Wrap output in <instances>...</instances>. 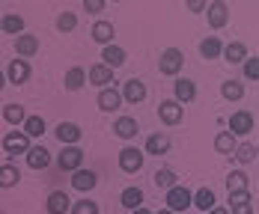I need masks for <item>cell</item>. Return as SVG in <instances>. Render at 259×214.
Returning <instances> with one entry per match:
<instances>
[{
	"mask_svg": "<svg viewBox=\"0 0 259 214\" xmlns=\"http://www.w3.org/2000/svg\"><path fill=\"white\" fill-rule=\"evenodd\" d=\"M125 98H122V92H116L113 86H102V92H99V110L104 113H113V110H119Z\"/></svg>",
	"mask_w": 259,
	"mask_h": 214,
	"instance_id": "9",
	"label": "cell"
},
{
	"mask_svg": "<svg viewBox=\"0 0 259 214\" xmlns=\"http://www.w3.org/2000/svg\"><path fill=\"white\" fill-rule=\"evenodd\" d=\"M113 134H116L119 140H134V137L140 134V125H137L134 116H119V119L113 122Z\"/></svg>",
	"mask_w": 259,
	"mask_h": 214,
	"instance_id": "11",
	"label": "cell"
},
{
	"mask_svg": "<svg viewBox=\"0 0 259 214\" xmlns=\"http://www.w3.org/2000/svg\"><path fill=\"white\" fill-rule=\"evenodd\" d=\"M214 149L221 152V155H233L235 149H238V143H235V134L233 131H221L214 137Z\"/></svg>",
	"mask_w": 259,
	"mask_h": 214,
	"instance_id": "30",
	"label": "cell"
},
{
	"mask_svg": "<svg viewBox=\"0 0 259 214\" xmlns=\"http://www.w3.org/2000/svg\"><path fill=\"white\" fill-rule=\"evenodd\" d=\"M63 83H66V89H69V92H78L80 86L87 83V72H83L80 66H75V69H69V72H66V80H63Z\"/></svg>",
	"mask_w": 259,
	"mask_h": 214,
	"instance_id": "32",
	"label": "cell"
},
{
	"mask_svg": "<svg viewBox=\"0 0 259 214\" xmlns=\"http://www.w3.org/2000/svg\"><path fill=\"white\" fill-rule=\"evenodd\" d=\"M170 152V137L167 134H152L149 140H146V155H167Z\"/></svg>",
	"mask_w": 259,
	"mask_h": 214,
	"instance_id": "22",
	"label": "cell"
},
{
	"mask_svg": "<svg viewBox=\"0 0 259 214\" xmlns=\"http://www.w3.org/2000/svg\"><path fill=\"white\" fill-rule=\"evenodd\" d=\"M256 155H259V149L253 143H238V149L233 152V158L238 164H250V161H256Z\"/></svg>",
	"mask_w": 259,
	"mask_h": 214,
	"instance_id": "35",
	"label": "cell"
},
{
	"mask_svg": "<svg viewBox=\"0 0 259 214\" xmlns=\"http://www.w3.org/2000/svg\"><path fill=\"white\" fill-rule=\"evenodd\" d=\"M104 3H107V0H83V9L93 12V15H99V12L104 9Z\"/></svg>",
	"mask_w": 259,
	"mask_h": 214,
	"instance_id": "41",
	"label": "cell"
},
{
	"mask_svg": "<svg viewBox=\"0 0 259 214\" xmlns=\"http://www.w3.org/2000/svg\"><path fill=\"white\" fill-rule=\"evenodd\" d=\"M36 51H39V36H33V33L15 36V54L18 57H33Z\"/></svg>",
	"mask_w": 259,
	"mask_h": 214,
	"instance_id": "17",
	"label": "cell"
},
{
	"mask_svg": "<svg viewBox=\"0 0 259 214\" xmlns=\"http://www.w3.org/2000/svg\"><path fill=\"white\" fill-rule=\"evenodd\" d=\"M96 185H99V176H96L93 170H83V167H80V170H75V173H72V187H75V190H80V193L93 190Z\"/></svg>",
	"mask_w": 259,
	"mask_h": 214,
	"instance_id": "14",
	"label": "cell"
},
{
	"mask_svg": "<svg viewBox=\"0 0 259 214\" xmlns=\"http://www.w3.org/2000/svg\"><path fill=\"white\" fill-rule=\"evenodd\" d=\"M221 95H224L227 101H241V98H244V83H238V80H224V83H221Z\"/></svg>",
	"mask_w": 259,
	"mask_h": 214,
	"instance_id": "31",
	"label": "cell"
},
{
	"mask_svg": "<svg viewBox=\"0 0 259 214\" xmlns=\"http://www.w3.org/2000/svg\"><path fill=\"white\" fill-rule=\"evenodd\" d=\"M182 66H185V54L179 48H167V51H161V60H158V72L161 75H167V78H176L182 72Z\"/></svg>",
	"mask_w": 259,
	"mask_h": 214,
	"instance_id": "2",
	"label": "cell"
},
{
	"mask_svg": "<svg viewBox=\"0 0 259 214\" xmlns=\"http://www.w3.org/2000/svg\"><path fill=\"white\" fill-rule=\"evenodd\" d=\"M206 214H233V211H230V208H221V205H214V208H211V211H206Z\"/></svg>",
	"mask_w": 259,
	"mask_h": 214,
	"instance_id": "43",
	"label": "cell"
},
{
	"mask_svg": "<svg viewBox=\"0 0 259 214\" xmlns=\"http://www.w3.org/2000/svg\"><path fill=\"white\" fill-rule=\"evenodd\" d=\"M93 42H99V45H113V36H116V27L110 24V21H96L93 24Z\"/></svg>",
	"mask_w": 259,
	"mask_h": 214,
	"instance_id": "16",
	"label": "cell"
},
{
	"mask_svg": "<svg viewBox=\"0 0 259 214\" xmlns=\"http://www.w3.org/2000/svg\"><path fill=\"white\" fill-rule=\"evenodd\" d=\"M230 211L233 214H253V196H250V190L230 193Z\"/></svg>",
	"mask_w": 259,
	"mask_h": 214,
	"instance_id": "12",
	"label": "cell"
},
{
	"mask_svg": "<svg viewBox=\"0 0 259 214\" xmlns=\"http://www.w3.org/2000/svg\"><path fill=\"white\" fill-rule=\"evenodd\" d=\"M146 95H149V89H146V83L140 78H131L122 83V98L128 101V104H140V101H146Z\"/></svg>",
	"mask_w": 259,
	"mask_h": 214,
	"instance_id": "7",
	"label": "cell"
},
{
	"mask_svg": "<svg viewBox=\"0 0 259 214\" xmlns=\"http://www.w3.org/2000/svg\"><path fill=\"white\" fill-rule=\"evenodd\" d=\"M164 202H167V208H173L176 214L188 211V208L194 205V193H191L185 185H176V187H170V190H167V199H164Z\"/></svg>",
	"mask_w": 259,
	"mask_h": 214,
	"instance_id": "3",
	"label": "cell"
},
{
	"mask_svg": "<svg viewBox=\"0 0 259 214\" xmlns=\"http://www.w3.org/2000/svg\"><path fill=\"white\" fill-rule=\"evenodd\" d=\"M200 54H203V60H218V57H224V42L218 36H208L200 42Z\"/></svg>",
	"mask_w": 259,
	"mask_h": 214,
	"instance_id": "23",
	"label": "cell"
},
{
	"mask_svg": "<svg viewBox=\"0 0 259 214\" xmlns=\"http://www.w3.org/2000/svg\"><path fill=\"white\" fill-rule=\"evenodd\" d=\"M250 182H247V173L244 170H233L230 176H227V190L230 193H238V190H247Z\"/></svg>",
	"mask_w": 259,
	"mask_h": 214,
	"instance_id": "33",
	"label": "cell"
},
{
	"mask_svg": "<svg viewBox=\"0 0 259 214\" xmlns=\"http://www.w3.org/2000/svg\"><path fill=\"white\" fill-rule=\"evenodd\" d=\"M113 72H116V69H110L107 63H96V66L90 69V83H93V86H107V83H113Z\"/></svg>",
	"mask_w": 259,
	"mask_h": 214,
	"instance_id": "18",
	"label": "cell"
},
{
	"mask_svg": "<svg viewBox=\"0 0 259 214\" xmlns=\"http://www.w3.org/2000/svg\"><path fill=\"white\" fill-rule=\"evenodd\" d=\"M72 214H99V202H93V199L72 202Z\"/></svg>",
	"mask_w": 259,
	"mask_h": 214,
	"instance_id": "39",
	"label": "cell"
},
{
	"mask_svg": "<svg viewBox=\"0 0 259 214\" xmlns=\"http://www.w3.org/2000/svg\"><path fill=\"white\" fill-rule=\"evenodd\" d=\"M176 98H179L182 104L194 101V98H197V83L188 80V78H176Z\"/></svg>",
	"mask_w": 259,
	"mask_h": 214,
	"instance_id": "25",
	"label": "cell"
},
{
	"mask_svg": "<svg viewBox=\"0 0 259 214\" xmlns=\"http://www.w3.org/2000/svg\"><path fill=\"white\" fill-rule=\"evenodd\" d=\"M119 205H125L128 211L140 208V205H143V190H140V187H125V190L119 193Z\"/></svg>",
	"mask_w": 259,
	"mask_h": 214,
	"instance_id": "26",
	"label": "cell"
},
{
	"mask_svg": "<svg viewBox=\"0 0 259 214\" xmlns=\"http://www.w3.org/2000/svg\"><path fill=\"white\" fill-rule=\"evenodd\" d=\"M152 182H155V187H164V190H170V187L179 185V176H176L173 170H158L155 176H152Z\"/></svg>",
	"mask_w": 259,
	"mask_h": 214,
	"instance_id": "36",
	"label": "cell"
},
{
	"mask_svg": "<svg viewBox=\"0 0 259 214\" xmlns=\"http://www.w3.org/2000/svg\"><path fill=\"white\" fill-rule=\"evenodd\" d=\"M143 158H146V155H143V152H140V149H134V146H125V149H122V152H119V170H122V173H140V167H143Z\"/></svg>",
	"mask_w": 259,
	"mask_h": 214,
	"instance_id": "6",
	"label": "cell"
},
{
	"mask_svg": "<svg viewBox=\"0 0 259 214\" xmlns=\"http://www.w3.org/2000/svg\"><path fill=\"white\" fill-rule=\"evenodd\" d=\"M0 27H3V33H6V36H21V33H24V18H21V15H15V12H6Z\"/></svg>",
	"mask_w": 259,
	"mask_h": 214,
	"instance_id": "28",
	"label": "cell"
},
{
	"mask_svg": "<svg viewBox=\"0 0 259 214\" xmlns=\"http://www.w3.org/2000/svg\"><path fill=\"white\" fill-rule=\"evenodd\" d=\"M110 3H119V0H110Z\"/></svg>",
	"mask_w": 259,
	"mask_h": 214,
	"instance_id": "46",
	"label": "cell"
},
{
	"mask_svg": "<svg viewBox=\"0 0 259 214\" xmlns=\"http://www.w3.org/2000/svg\"><path fill=\"white\" fill-rule=\"evenodd\" d=\"M21 128L36 140V137H42V134H45V119H42V116H27V122L21 125Z\"/></svg>",
	"mask_w": 259,
	"mask_h": 214,
	"instance_id": "37",
	"label": "cell"
},
{
	"mask_svg": "<svg viewBox=\"0 0 259 214\" xmlns=\"http://www.w3.org/2000/svg\"><path fill=\"white\" fill-rule=\"evenodd\" d=\"M131 214H152V211H149V208H143V205H140V208H134V211H131Z\"/></svg>",
	"mask_w": 259,
	"mask_h": 214,
	"instance_id": "44",
	"label": "cell"
},
{
	"mask_svg": "<svg viewBox=\"0 0 259 214\" xmlns=\"http://www.w3.org/2000/svg\"><path fill=\"white\" fill-rule=\"evenodd\" d=\"M51 164V152L45 149V146H33L30 152H27V167L30 170H45Z\"/></svg>",
	"mask_w": 259,
	"mask_h": 214,
	"instance_id": "20",
	"label": "cell"
},
{
	"mask_svg": "<svg viewBox=\"0 0 259 214\" xmlns=\"http://www.w3.org/2000/svg\"><path fill=\"white\" fill-rule=\"evenodd\" d=\"M158 214H176V211H173V208H161Z\"/></svg>",
	"mask_w": 259,
	"mask_h": 214,
	"instance_id": "45",
	"label": "cell"
},
{
	"mask_svg": "<svg viewBox=\"0 0 259 214\" xmlns=\"http://www.w3.org/2000/svg\"><path fill=\"white\" fill-rule=\"evenodd\" d=\"M6 78H9V83H15V86L27 83L30 80V63L27 60H12L9 69H6Z\"/></svg>",
	"mask_w": 259,
	"mask_h": 214,
	"instance_id": "13",
	"label": "cell"
},
{
	"mask_svg": "<svg viewBox=\"0 0 259 214\" xmlns=\"http://www.w3.org/2000/svg\"><path fill=\"white\" fill-rule=\"evenodd\" d=\"M158 119H161L164 125H179L182 119H185V107H182L179 98L161 101V104H158Z\"/></svg>",
	"mask_w": 259,
	"mask_h": 214,
	"instance_id": "4",
	"label": "cell"
},
{
	"mask_svg": "<svg viewBox=\"0 0 259 214\" xmlns=\"http://www.w3.org/2000/svg\"><path fill=\"white\" fill-rule=\"evenodd\" d=\"M3 119H6L9 125H24L27 110L21 104H15V101H9V104H3Z\"/></svg>",
	"mask_w": 259,
	"mask_h": 214,
	"instance_id": "27",
	"label": "cell"
},
{
	"mask_svg": "<svg viewBox=\"0 0 259 214\" xmlns=\"http://www.w3.org/2000/svg\"><path fill=\"white\" fill-rule=\"evenodd\" d=\"M45 208H48V214H66L72 211V199L66 196V190H54L45 202Z\"/></svg>",
	"mask_w": 259,
	"mask_h": 214,
	"instance_id": "15",
	"label": "cell"
},
{
	"mask_svg": "<svg viewBox=\"0 0 259 214\" xmlns=\"http://www.w3.org/2000/svg\"><path fill=\"white\" fill-rule=\"evenodd\" d=\"M54 134H57V140H60L63 146H72V143L80 140V125H75V122H60Z\"/></svg>",
	"mask_w": 259,
	"mask_h": 214,
	"instance_id": "19",
	"label": "cell"
},
{
	"mask_svg": "<svg viewBox=\"0 0 259 214\" xmlns=\"http://www.w3.org/2000/svg\"><path fill=\"white\" fill-rule=\"evenodd\" d=\"M230 131L235 137H244V134L253 131V113L250 110H235L233 116H230Z\"/></svg>",
	"mask_w": 259,
	"mask_h": 214,
	"instance_id": "8",
	"label": "cell"
},
{
	"mask_svg": "<svg viewBox=\"0 0 259 214\" xmlns=\"http://www.w3.org/2000/svg\"><path fill=\"white\" fill-rule=\"evenodd\" d=\"M206 18H208V27L211 30H224L227 21H230V6L224 0H211L206 9Z\"/></svg>",
	"mask_w": 259,
	"mask_h": 214,
	"instance_id": "5",
	"label": "cell"
},
{
	"mask_svg": "<svg viewBox=\"0 0 259 214\" xmlns=\"http://www.w3.org/2000/svg\"><path fill=\"white\" fill-rule=\"evenodd\" d=\"M18 179H21V173H18V167H12L9 161L0 167V187H12L18 185Z\"/></svg>",
	"mask_w": 259,
	"mask_h": 214,
	"instance_id": "34",
	"label": "cell"
},
{
	"mask_svg": "<svg viewBox=\"0 0 259 214\" xmlns=\"http://www.w3.org/2000/svg\"><path fill=\"white\" fill-rule=\"evenodd\" d=\"M30 140H33V137H30L24 128H21V131H6L3 134V152H6V155H27V152L33 149Z\"/></svg>",
	"mask_w": 259,
	"mask_h": 214,
	"instance_id": "1",
	"label": "cell"
},
{
	"mask_svg": "<svg viewBox=\"0 0 259 214\" xmlns=\"http://www.w3.org/2000/svg\"><path fill=\"white\" fill-rule=\"evenodd\" d=\"M75 27H78V15L75 12H60L57 15V30L60 33H72Z\"/></svg>",
	"mask_w": 259,
	"mask_h": 214,
	"instance_id": "38",
	"label": "cell"
},
{
	"mask_svg": "<svg viewBox=\"0 0 259 214\" xmlns=\"http://www.w3.org/2000/svg\"><path fill=\"white\" fill-rule=\"evenodd\" d=\"M80 164H83V152H80L78 146H75V143H72V146H63V152H60V167L69 170V173H75V170H80Z\"/></svg>",
	"mask_w": 259,
	"mask_h": 214,
	"instance_id": "10",
	"label": "cell"
},
{
	"mask_svg": "<svg viewBox=\"0 0 259 214\" xmlns=\"http://www.w3.org/2000/svg\"><path fill=\"white\" fill-rule=\"evenodd\" d=\"M208 3L206 0H188V12H206Z\"/></svg>",
	"mask_w": 259,
	"mask_h": 214,
	"instance_id": "42",
	"label": "cell"
},
{
	"mask_svg": "<svg viewBox=\"0 0 259 214\" xmlns=\"http://www.w3.org/2000/svg\"><path fill=\"white\" fill-rule=\"evenodd\" d=\"M102 63H107L110 69H122L125 66V51L119 45H104L102 48Z\"/></svg>",
	"mask_w": 259,
	"mask_h": 214,
	"instance_id": "21",
	"label": "cell"
},
{
	"mask_svg": "<svg viewBox=\"0 0 259 214\" xmlns=\"http://www.w3.org/2000/svg\"><path fill=\"white\" fill-rule=\"evenodd\" d=\"M241 66H244V78L247 80H259V57H247Z\"/></svg>",
	"mask_w": 259,
	"mask_h": 214,
	"instance_id": "40",
	"label": "cell"
},
{
	"mask_svg": "<svg viewBox=\"0 0 259 214\" xmlns=\"http://www.w3.org/2000/svg\"><path fill=\"white\" fill-rule=\"evenodd\" d=\"M224 60L233 63V66L244 63V60H247V45H244V42H230V45H224Z\"/></svg>",
	"mask_w": 259,
	"mask_h": 214,
	"instance_id": "24",
	"label": "cell"
},
{
	"mask_svg": "<svg viewBox=\"0 0 259 214\" xmlns=\"http://www.w3.org/2000/svg\"><path fill=\"white\" fill-rule=\"evenodd\" d=\"M218 202H214V190L211 187H200L197 193H194V208H200V211H211Z\"/></svg>",
	"mask_w": 259,
	"mask_h": 214,
	"instance_id": "29",
	"label": "cell"
}]
</instances>
